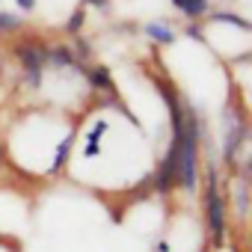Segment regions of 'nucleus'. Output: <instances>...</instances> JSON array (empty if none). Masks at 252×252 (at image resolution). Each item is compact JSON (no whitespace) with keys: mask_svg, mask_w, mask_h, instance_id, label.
Returning a JSON list of instances; mask_svg holds the SVG:
<instances>
[{"mask_svg":"<svg viewBox=\"0 0 252 252\" xmlns=\"http://www.w3.org/2000/svg\"><path fill=\"white\" fill-rule=\"evenodd\" d=\"M48 63H54V65H63V68H71V65H77V60H74L71 48H65V45H57V48H51V51H48Z\"/></svg>","mask_w":252,"mask_h":252,"instance_id":"39448f33","label":"nucleus"},{"mask_svg":"<svg viewBox=\"0 0 252 252\" xmlns=\"http://www.w3.org/2000/svg\"><path fill=\"white\" fill-rule=\"evenodd\" d=\"M172 6L181 9L187 18H205L208 15V0H172Z\"/></svg>","mask_w":252,"mask_h":252,"instance_id":"20e7f679","label":"nucleus"},{"mask_svg":"<svg viewBox=\"0 0 252 252\" xmlns=\"http://www.w3.org/2000/svg\"><path fill=\"white\" fill-rule=\"evenodd\" d=\"M187 33H190V36H193V39H199V42H202V39H205V36H202V30H199V27H196V24H190V27H187Z\"/></svg>","mask_w":252,"mask_h":252,"instance_id":"2eb2a0df","label":"nucleus"},{"mask_svg":"<svg viewBox=\"0 0 252 252\" xmlns=\"http://www.w3.org/2000/svg\"><path fill=\"white\" fill-rule=\"evenodd\" d=\"M68 149H71V134H68V137H65V140H63V143L57 146V158H54V169H60V166H63V163L68 160Z\"/></svg>","mask_w":252,"mask_h":252,"instance_id":"9d476101","label":"nucleus"},{"mask_svg":"<svg viewBox=\"0 0 252 252\" xmlns=\"http://www.w3.org/2000/svg\"><path fill=\"white\" fill-rule=\"evenodd\" d=\"M205 220H208V231L214 243H222L225 237V202L217 193V175L214 169L208 172V196H205Z\"/></svg>","mask_w":252,"mask_h":252,"instance_id":"f03ea898","label":"nucleus"},{"mask_svg":"<svg viewBox=\"0 0 252 252\" xmlns=\"http://www.w3.org/2000/svg\"><path fill=\"white\" fill-rule=\"evenodd\" d=\"M21 27V18L15 12H0V33H12Z\"/></svg>","mask_w":252,"mask_h":252,"instance_id":"6e6552de","label":"nucleus"},{"mask_svg":"<svg viewBox=\"0 0 252 252\" xmlns=\"http://www.w3.org/2000/svg\"><path fill=\"white\" fill-rule=\"evenodd\" d=\"M0 68H3V60H0Z\"/></svg>","mask_w":252,"mask_h":252,"instance_id":"6ab92c4d","label":"nucleus"},{"mask_svg":"<svg viewBox=\"0 0 252 252\" xmlns=\"http://www.w3.org/2000/svg\"><path fill=\"white\" fill-rule=\"evenodd\" d=\"M95 155H98V143H89L86 146V158H95Z\"/></svg>","mask_w":252,"mask_h":252,"instance_id":"dca6fc26","label":"nucleus"},{"mask_svg":"<svg viewBox=\"0 0 252 252\" xmlns=\"http://www.w3.org/2000/svg\"><path fill=\"white\" fill-rule=\"evenodd\" d=\"M89 83H92V89H98V92H113V77H110V71H107L104 65H98V68L89 71Z\"/></svg>","mask_w":252,"mask_h":252,"instance_id":"423d86ee","label":"nucleus"},{"mask_svg":"<svg viewBox=\"0 0 252 252\" xmlns=\"http://www.w3.org/2000/svg\"><path fill=\"white\" fill-rule=\"evenodd\" d=\"M15 3H18V9H24V12H30V9L36 6V0H15Z\"/></svg>","mask_w":252,"mask_h":252,"instance_id":"4468645a","label":"nucleus"},{"mask_svg":"<svg viewBox=\"0 0 252 252\" xmlns=\"http://www.w3.org/2000/svg\"><path fill=\"white\" fill-rule=\"evenodd\" d=\"M86 3H92V6H101V3H104V0H86Z\"/></svg>","mask_w":252,"mask_h":252,"instance_id":"f3484780","label":"nucleus"},{"mask_svg":"<svg viewBox=\"0 0 252 252\" xmlns=\"http://www.w3.org/2000/svg\"><path fill=\"white\" fill-rule=\"evenodd\" d=\"M15 57L24 63L27 71H42V65L48 63V51L39 45V42H24L15 48Z\"/></svg>","mask_w":252,"mask_h":252,"instance_id":"7ed1b4c3","label":"nucleus"},{"mask_svg":"<svg viewBox=\"0 0 252 252\" xmlns=\"http://www.w3.org/2000/svg\"><path fill=\"white\" fill-rule=\"evenodd\" d=\"M0 160H3V146H0Z\"/></svg>","mask_w":252,"mask_h":252,"instance_id":"a211bd4d","label":"nucleus"},{"mask_svg":"<svg viewBox=\"0 0 252 252\" xmlns=\"http://www.w3.org/2000/svg\"><path fill=\"white\" fill-rule=\"evenodd\" d=\"M27 83L36 89V86H42V71H27Z\"/></svg>","mask_w":252,"mask_h":252,"instance_id":"ddd939ff","label":"nucleus"},{"mask_svg":"<svg viewBox=\"0 0 252 252\" xmlns=\"http://www.w3.org/2000/svg\"><path fill=\"white\" fill-rule=\"evenodd\" d=\"M146 36H149L152 42H160V45H172V42H175V33H172L166 24H149V27H146Z\"/></svg>","mask_w":252,"mask_h":252,"instance_id":"0eeeda50","label":"nucleus"},{"mask_svg":"<svg viewBox=\"0 0 252 252\" xmlns=\"http://www.w3.org/2000/svg\"><path fill=\"white\" fill-rule=\"evenodd\" d=\"M104 131H107V125H104V122H98V125H95V128H92V131H89V143H98V140H101V134H104Z\"/></svg>","mask_w":252,"mask_h":252,"instance_id":"f8f14e48","label":"nucleus"},{"mask_svg":"<svg viewBox=\"0 0 252 252\" xmlns=\"http://www.w3.org/2000/svg\"><path fill=\"white\" fill-rule=\"evenodd\" d=\"M83 18H86V9H74V15L68 18L65 30H68V33H80V27H83Z\"/></svg>","mask_w":252,"mask_h":252,"instance_id":"9b49d317","label":"nucleus"},{"mask_svg":"<svg viewBox=\"0 0 252 252\" xmlns=\"http://www.w3.org/2000/svg\"><path fill=\"white\" fill-rule=\"evenodd\" d=\"M181 116H184V134H181V158H178V175L187 190L196 187V131H199V122H196V113L190 107H181Z\"/></svg>","mask_w":252,"mask_h":252,"instance_id":"f257e3e1","label":"nucleus"},{"mask_svg":"<svg viewBox=\"0 0 252 252\" xmlns=\"http://www.w3.org/2000/svg\"><path fill=\"white\" fill-rule=\"evenodd\" d=\"M211 18H214V21H225V24H234V27H240V30H249V21L237 18L234 12H214Z\"/></svg>","mask_w":252,"mask_h":252,"instance_id":"1a4fd4ad","label":"nucleus"}]
</instances>
